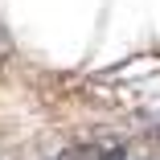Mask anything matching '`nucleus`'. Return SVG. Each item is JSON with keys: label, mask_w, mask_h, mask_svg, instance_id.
<instances>
[{"label": "nucleus", "mask_w": 160, "mask_h": 160, "mask_svg": "<svg viewBox=\"0 0 160 160\" xmlns=\"http://www.w3.org/2000/svg\"><path fill=\"white\" fill-rule=\"evenodd\" d=\"M53 160H123V144H107V140L74 144V148H66V152H58Z\"/></svg>", "instance_id": "obj_1"}, {"label": "nucleus", "mask_w": 160, "mask_h": 160, "mask_svg": "<svg viewBox=\"0 0 160 160\" xmlns=\"http://www.w3.org/2000/svg\"><path fill=\"white\" fill-rule=\"evenodd\" d=\"M156 140H160V132H156Z\"/></svg>", "instance_id": "obj_2"}]
</instances>
